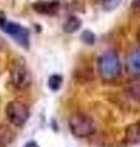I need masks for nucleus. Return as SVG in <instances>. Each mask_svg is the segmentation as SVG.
<instances>
[{
  "mask_svg": "<svg viewBox=\"0 0 140 147\" xmlns=\"http://www.w3.org/2000/svg\"><path fill=\"white\" fill-rule=\"evenodd\" d=\"M127 71L133 76H140V49L133 50L127 58Z\"/></svg>",
  "mask_w": 140,
  "mask_h": 147,
  "instance_id": "7",
  "label": "nucleus"
},
{
  "mask_svg": "<svg viewBox=\"0 0 140 147\" xmlns=\"http://www.w3.org/2000/svg\"><path fill=\"white\" fill-rule=\"evenodd\" d=\"M125 141L130 145L140 144V121L133 123L125 129Z\"/></svg>",
  "mask_w": 140,
  "mask_h": 147,
  "instance_id": "8",
  "label": "nucleus"
},
{
  "mask_svg": "<svg viewBox=\"0 0 140 147\" xmlns=\"http://www.w3.org/2000/svg\"><path fill=\"white\" fill-rule=\"evenodd\" d=\"M25 147H39V146L37 145L35 141H29V142H27V144L25 145Z\"/></svg>",
  "mask_w": 140,
  "mask_h": 147,
  "instance_id": "16",
  "label": "nucleus"
},
{
  "mask_svg": "<svg viewBox=\"0 0 140 147\" xmlns=\"http://www.w3.org/2000/svg\"><path fill=\"white\" fill-rule=\"evenodd\" d=\"M97 67L101 77L105 81H113L120 74V61L114 52L102 54L97 61Z\"/></svg>",
  "mask_w": 140,
  "mask_h": 147,
  "instance_id": "1",
  "label": "nucleus"
},
{
  "mask_svg": "<svg viewBox=\"0 0 140 147\" xmlns=\"http://www.w3.org/2000/svg\"><path fill=\"white\" fill-rule=\"evenodd\" d=\"M132 5H133V7L135 9V10H139L140 11V0H134Z\"/></svg>",
  "mask_w": 140,
  "mask_h": 147,
  "instance_id": "15",
  "label": "nucleus"
},
{
  "mask_svg": "<svg viewBox=\"0 0 140 147\" xmlns=\"http://www.w3.org/2000/svg\"><path fill=\"white\" fill-rule=\"evenodd\" d=\"M81 40H82V42L85 43V44H87V45H92L93 43H95V40H96L95 33H93V32H91V31H88V30L84 31L82 34H81Z\"/></svg>",
  "mask_w": 140,
  "mask_h": 147,
  "instance_id": "13",
  "label": "nucleus"
},
{
  "mask_svg": "<svg viewBox=\"0 0 140 147\" xmlns=\"http://www.w3.org/2000/svg\"><path fill=\"white\" fill-rule=\"evenodd\" d=\"M120 1H122V0H101V5L105 10L111 11V10H114L120 4Z\"/></svg>",
  "mask_w": 140,
  "mask_h": 147,
  "instance_id": "14",
  "label": "nucleus"
},
{
  "mask_svg": "<svg viewBox=\"0 0 140 147\" xmlns=\"http://www.w3.org/2000/svg\"><path fill=\"white\" fill-rule=\"evenodd\" d=\"M81 27V20L76 16H70L67 18V21L63 25V30L67 33H74Z\"/></svg>",
  "mask_w": 140,
  "mask_h": 147,
  "instance_id": "10",
  "label": "nucleus"
},
{
  "mask_svg": "<svg viewBox=\"0 0 140 147\" xmlns=\"http://www.w3.org/2000/svg\"><path fill=\"white\" fill-rule=\"evenodd\" d=\"M11 82L16 88H26L31 84V74L23 60H15L10 70Z\"/></svg>",
  "mask_w": 140,
  "mask_h": 147,
  "instance_id": "5",
  "label": "nucleus"
},
{
  "mask_svg": "<svg viewBox=\"0 0 140 147\" xmlns=\"http://www.w3.org/2000/svg\"><path fill=\"white\" fill-rule=\"evenodd\" d=\"M15 139V134L7 125L0 124V147H7Z\"/></svg>",
  "mask_w": 140,
  "mask_h": 147,
  "instance_id": "9",
  "label": "nucleus"
},
{
  "mask_svg": "<svg viewBox=\"0 0 140 147\" xmlns=\"http://www.w3.org/2000/svg\"><path fill=\"white\" fill-rule=\"evenodd\" d=\"M69 127L73 134L77 137L91 136L96 130L92 118L84 113H74L69 118Z\"/></svg>",
  "mask_w": 140,
  "mask_h": 147,
  "instance_id": "3",
  "label": "nucleus"
},
{
  "mask_svg": "<svg viewBox=\"0 0 140 147\" xmlns=\"http://www.w3.org/2000/svg\"><path fill=\"white\" fill-rule=\"evenodd\" d=\"M0 28H1L5 33H7L12 39L21 45L22 48H29L30 45V31L22 27L17 22H11L6 20V17L0 13Z\"/></svg>",
  "mask_w": 140,
  "mask_h": 147,
  "instance_id": "2",
  "label": "nucleus"
},
{
  "mask_svg": "<svg viewBox=\"0 0 140 147\" xmlns=\"http://www.w3.org/2000/svg\"><path fill=\"white\" fill-rule=\"evenodd\" d=\"M63 84V76L58 75V74H54L48 79V86L52 91H58Z\"/></svg>",
  "mask_w": 140,
  "mask_h": 147,
  "instance_id": "12",
  "label": "nucleus"
},
{
  "mask_svg": "<svg viewBox=\"0 0 140 147\" xmlns=\"http://www.w3.org/2000/svg\"><path fill=\"white\" fill-rule=\"evenodd\" d=\"M33 10L42 15H54L59 11L60 4L57 0H39L33 3Z\"/></svg>",
  "mask_w": 140,
  "mask_h": 147,
  "instance_id": "6",
  "label": "nucleus"
},
{
  "mask_svg": "<svg viewBox=\"0 0 140 147\" xmlns=\"http://www.w3.org/2000/svg\"><path fill=\"white\" fill-rule=\"evenodd\" d=\"M6 117L9 121L15 126H22L30 117V110L26 104L20 100H11L6 105Z\"/></svg>",
  "mask_w": 140,
  "mask_h": 147,
  "instance_id": "4",
  "label": "nucleus"
},
{
  "mask_svg": "<svg viewBox=\"0 0 140 147\" xmlns=\"http://www.w3.org/2000/svg\"><path fill=\"white\" fill-rule=\"evenodd\" d=\"M1 47H3V43H1V40H0V49H1Z\"/></svg>",
  "mask_w": 140,
  "mask_h": 147,
  "instance_id": "18",
  "label": "nucleus"
},
{
  "mask_svg": "<svg viewBox=\"0 0 140 147\" xmlns=\"http://www.w3.org/2000/svg\"><path fill=\"white\" fill-rule=\"evenodd\" d=\"M125 91H127V94L130 98L140 103V81L139 80L130 82V84L127 86Z\"/></svg>",
  "mask_w": 140,
  "mask_h": 147,
  "instance_id": "11",
  "label": "nucleus"
},
{
  "mask_svg": "<svg viewBox=\"0 0 140 147\" xmlns=\"http://www.w3.org/2000/svg\"><path fill=\"white\" fill-rule=\"evenodd\" d=\"M137 39H138V42L140 43V27H139V30L137 31Z\"/></svg>",
  "mask_w": 140,
  "mask_h": 147,
  "instance_id": "17",
  "label": "nucleus"
}]
</instances>
